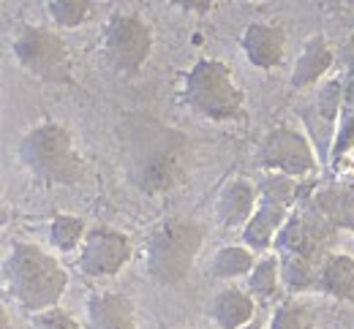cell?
Returning <instances> with one entry per match:
<instances>
[{
  "mask_svg": "<svg viewBox=\"0 0 354 329\" xmlns=\"http://www.w3.org/2000/svg\"><path fill=\"white\" fill-rule=\"evenodd\" d=\"M319 288L327 297L354 302V259L346 253H330L319 272Z\"/></svg>",
  "mask_w": 354,
  "mask_h": 329,
  "instance_id": "cell-19",
  "label": "cell"
},
{
  "mask_svg": "<svg viewBox=\"0 0 354 329\" xmlns=\"http://www.w3.org/2000/svg\"><path fill=\"white\" fill-rule=\"evenodd\" d=\"M90 329H139L131 299L120 291H101L88 299Z\"/></svg>",
  "mask_w": 354,
  "mask_h": 329,
  "instance_id": "cell-16",
  "label": "cell"
},
{
  "mask_svg": "<svg viewBox=\"0 0 354 329\" xmlns=\"http://www.w3.org/2000/svg\"><path fill=\"white\" fill-rule=\"evenodd\" d=\"M19 161L44 186H80L88 175L68 128L52 120L39 123L22 137Z\"/></svg>",
  "mask_w": 354,
  "mask_h": 329,
  "instance_id": "cell-2",
  "label": "cell"
},
{
  "mask_svg": "<svg viewBox=\"0 0 354 329\" xmlns=\"http://www.w3.org/2000/svg\"><path fill=\"white\" fill-rule=\"evenodd\" d=\"M292 210H295V207H289V204L259 199V207H257L254 218H251L248 226L243 229V242H245V248H251L254 253H257V250H270V248H275V239L281 235V229L286 226Z\"/></svg>",
  "mask_w": 354,
  "mask_h": 329,
  "instance_id": "cell-15",
  "label": "cell"
},
{
  "mask_svg": "<svg viewBox=\"0 0 354 329\" xmlns=\"http://www.w3.org/2000/svg\"><path fill=\"white\" fill-rule=\"evenodd\" d=\"M335 232H354V180H338L313 190L308 201Z\"/></svg>",
  "mask_w": 354,
  "mask_h": 329,
  "instance_id": "cell-14",
  "label": "cell"
},
{
  "mask_svg": "<svg viewBox=\"0 0 354 329\" xmlns=\"http://www.w3.org/2000/svg\"><path fill=\"white\" fill-rule=\"evenodd\" d=\"M278 259H281V283L292 294H300V291H308L313 286H319V272H322L324 261L303 256V253H286Z\"/></svg>",
  "mask_w": 354,
  "mask_h": 329,
  "instance_id": "cell-20",
  "label": "cell"
},
{
  "mask_svg": "<svg viewBox=\"0 0 354 329\" xmlns=\"http://www.w3.org/2000/svg\"><path fill=\"white\" fill-rule=\"evenodd\" d=\"M3 283L8 297L36 316L57 308L68 288V272L44 248L33 242H14L3 261Z\"/></svg>",
  "mask_w": 354,
  "mask_h": 329,
  "instance_id": "cell-1",
  "label": "cell"
},
{
  "mask_svg": "<svg viewBox=\"0 0 354 329\" xmlns=\"http://www.w3.org/2000/svg\"><path fill=\"white\" fill-rule=\"evenodd\" d=\"M313 327V316L303 302H295V299H286L275 308L272 313V321L270 329H310Z\"/></svg>",
  "mask_w": 354,
  "mask_h": 329,
  "instance_id": "cell-26",
  "label": "cell"
},
{
  "mask_svg": "<svg viewBox=\"0 0 354 329\" xmlns=\"http://www.w3.org/2000/svg\"><path fill=\"white\" fill-rule=\"evenodd\" d=\"M133 256V245L126 232L95 226L80 248V272L88 278H112Z\"/></svg>",
  "mask_w": 354,
  "mask_h": 329,
  "instance_id": "cell-9",
  "label": "cell"
},
{
  "mask_svg": "<svg viewBox=\"0 0 354 329\" xmlns=\"http://www.w3.org/2000/svg\"><path fill=\"white\" fill-rule=\"evenodd\" d=\"M344 22L354 30V3H346V6H344Z\"/></svg>",
  "mask_w": 354,
  "mask_h": 329,
  "instance_id": "cell-30",
  "label": "cell"
},
{
  "mask_svg": "<svg viewBox=\"0 0 354 329\" xmlns=\"http://www.w3.org/2000/svg\"><path fill=\"white\" fill-rule=\"evenodd\" d=\"M46 14L57 28H80L85 25L93 14V3L90 0H49L46 3Z\"/></svg>",
  "mask_w": 354,
  "mask_h": 329,
  "instance_id": "cell-25",
  "label": "cell"
},
{
  "mask_svg": "<svg viewBox=\"0 0 354 329\" xmlns=\"http://www.w3.org/2000/svg\"><path fill=\"white\" fill-rule=\"evenodd\" d=\"M281 286V259L278 253H270L257 261V267L248 275V294L254 299H272Z\"/></svg>",
  "mask_w": 354,
  "mask_h": 329,
  "instance_id": "cell-23",
  "label": "cell"
},
{
  "mask_svg": "<svg viewBox=\"0 0 354 329\" xmlns=\"http://www.w3.org/2000/svg\"><path fill=\"white\" fill-rule=\"evenodd\" d=\"M85 237H88V226L77 215L57 212L52 218V223H49V239H52V245L57 250H66V253L68 250H77V248H82Z\"/></svg>",
  "mask_w": 354,
  "mask_h": 329,
  "instance_id": "cell-24",
  "label": "cell"
},
{
  "mask_svg": "<svg viewBox=\"0 0 354 329\" xmlns=\"http://www.w3.org/2000/svg\"><path fill=\"white\" fill-rule=\"evenodd\" d=\"M183 11H199V14H207L213 8L210 0H185V3H177Z\"/></svg>",
  "mask_w": 354,
  "mask_h": 329,
  "instance_id": "cell-29",
  "label": "cell"
},
{
  "mask_svg": "<svg viewBox=\"0 0 354 329\" xmlns=\"http://www.w3.org/2000/svg\"><path fill=\"white\" fill-rule=\"evenodd\" d=\"M335 229L316 212L306 207H295V212L289 215L286 226L281 229V235L275 239V253L286 256V253H303L310 259L324 261L330 256V245H333Z\"/></svg>",
  "mask_w": 354,
  "mask_h": 329,
  "instance_id": "cell-8",
  "label": "cell"
},
{
  "mask_svg": "<svg viewBox=\"0 0 354 329\" xmlns=\"http://www.w3.org/2000/svg\"><path fill=\"white\" fill-rule=\"evenodd\" d=\"M335 63V52L327 44L324 36H313L308 39V44L303 47L297 63H295V71H292V88L295 90H306L313 88L316 82L324 79V74L333 68Z\"/></svg>",
  "mask_w": 354,
  "mask_h": 329,
  "instance_id": "cell-17",
  "label": "cell"
},
{
  "mask_svg": "<svg viewBox=\"0 0 354 329\" xmlns=\"http://www.w3.org/2000/svg\"><path fill=\"white\" fill-rule=\"evenodd\" d=\"M183 101L207 120H240L245 114V93L237 88L229 66L221 60H196L183 79Z\"/></svg>",
  "mask_w": 354,
  "mask_h": 329,
  "instance_id": "cell-4",
  "label": "cell"
},
{
  "mask_svg": "<svg viewBox=\"0 0 354 329\" xmlns=\"http://www.w3.org/2000/svg\"><path fill=\"white\" fill-rule=\"evenodd\" d=\"M0 329H14L11 327V319H8V310H6V308L0 310Z\"/></svg>",
  "mask_w": 354,
  "mask_h": 329,
  "instance_id": "cell-31",
  "label": "cell"
},
{
  "mask_svg": "<svg viewBox=\"0 0 354 329\" xmlns=\"http://www.w3.org/2000/svg\"><path fill=\"white\" fill-rule=\"evenodd\" d=\"M101 52L118 77H136L153 52V30L139 14H112L104 28Z\"/></svg>",
  "mask_w": 354,
  "mask_h": 329,
  "instance_id": "cell-6",
  "label": "cell"
},
{
  "mask_svg": "<svg viewBox=\"0 0 354 329\" xmlns=\"http://www.w3.org/2000/svg\"><path fill=\"white\" fill-rule=\"evenodd\" d=\"M30 329H82L80 321L63 310V308H52V310H44V313H36L33 321H30Z\"/></svg>",
  "mask_w": 354,
  "mask_h": 329,
  "instance_id": "cell-28",
  "label": "cell"
},
{
  "mask_svg": "<svg viewBox=\"0 0 354 329\" xmlns=\"http://www.w3.org/2000/svg\"><path fill=\"white\" fill-rule=\"evenodd\" d=\"M185 177H188V169H185L183 152L177 147H161V150H153L142 161L136 172V186L147 196H161V193L180 188Z\"/></svg>",
  "mask_w": 354,
  "mask_h": 329,
  "instance_id": "cell-11",
  "label": "cell"
},
{
  "mask_svg": "<svg viewBox=\"0 0 354 329\" xmlns=\"http://www.w3.org/2000/svg\"><path fill=\"white\" fill-rule=\"evenodd\" d=\"M354 150V71H346L344 77V106H341V120H338V134L333 141L330 163L338 166Z\"/></svg>",
  "mask_w": 354,
  "mask_h": 329,
  "instance_id": "cell-21",
  "label": "cell"
},
{
  "mask_svg": "<svg viewBox=\"0 0 354 329\" xmlns=\"http://www.w3.org/2000/svg\"><path fill=\"white\" fill-rule=\"evenodd\" d=\"M243 329H262V324H259V321H251L248 327H243Z\"/></svg>",
  "mask_w": 354,
  "mask_h": 329,
  "instance_id": "cell-33",
  "label": "cell"
},
{
  "mask_svg": "<svg viewBox=\"0 0 354 329\" xmlns=\"http://www.w3.org/2000/svg\"><path fill=\"white\" fill-rule=\"evenodd\" d=\"M11 54L22 71L41 79L46 85H68L71 82V49L49 28L28 25L14 41Z\"/></svg>",
  "mask_w": 354,
  "mask_h": 329,
  "instance_id": "cell-5",
  "label": "cell"
},
{
  "mask_svg": "<svg viewBox=\"0 0 354 329\" xmlns=\"http://www.w3.org/2000/svg\"><path fill=\"white\" fill-rule=\"evenodd\" d=\"M169 329H185V327H169Z\"/></svg>",
  "mask_w": 354,
  "mask_h": 329,
  "instance_id": "cell-34",
  "label": "cell"
},
{
  "mask_svg": "<svg viewBox=\"0 0 354 329\" xmlns=\"http://www.w3.org/2000/svg\"><path fill=\"white\" fill-rule=\"evenodd\" d=\"M213 321L218 329H243L254 321L257 302L248 291L243 288H223L213 302Z\"/></svg>",
  "mask_w": 354,
  "mask_h": 329,
  "instance_id": "cell-18",
  "label": "cell"
},
{
  "mask_svg": "<svg viewBox=\"0 0 354 329\" xmlns=\"http://www.w3.org/2000/svg\"><path fill=\"white\" fill-rule=\"evenodd\" d=\"M240 47L245 52L248 63L259 71H272L283 63L286 57V33L278 25H265V22H251L243 36Z\"/></svg>",
  "mask_w": 354,
  "mask_h": 329,
  "instance_id": "cell-13",
  "label": "cell"
},
{
  "mask_svg": "<svg viewBox=\"0 0 354 329\" xmlns=\"http://www.w3.org/2000/svg\"><path fill=\"white\" fill-rule=\"evenodd\" d=\"M300 196L303 193L297 188V183L286 175H272V177H265L259 183V199H267V201H281V204L297 207Z\"/></svg>",
  "mask_w": 354,
  "mask_h": 329,
  "instance_id": "cell-27",
  "label": "cell"
},
{
  "mask_svg": "<svg viewBox=\"0 0 354 329\" xmlns=\"http://www.w3.org/2000/svg\"><path fill=\"white\" fill-rule=\"evenodd\" d=\"M205 245V226L194 218H169L147 239V275L158 286H177L188 278Z\"/></svg>",
  "mask_w": 354,
  "mask_h": 329,
  "instance_id": "cell-3",
  "label": "cell"
},
{
  "mask_svg": "<svg viewBox=\"0 0 354 329\" xmlns=\"http://www.w3.org/2000/svg\"><path fill=\"white\" fill-rule=\"evenodd\" d=\"M254 267H257V256H254L251 248H245V245H223L213 256L210 272L218 281H232V278L251 275Z\"/></svg>",
  "mask_w": 354,
  "mask_h": 329,
  "instance_id": "cell-22",
  "label": "cell"
},
{
  "mask_svg": "<svg viewBox=\"0 0 354 329\" xmlns=\"http://www.w3.org/2000/svg\"><path fill=\"white\" fill-rule=\"evenodd\" d=\"M257 158H259V166L272 169L275 175H286L292 180L308 177L319 169V155H316L310 139L286 126L265 134V139L259 141Z\"/></svg>",
  "mask_w": 354,
  "mask_h": 329,
  "instance_id": "cell-7",
  "label": "cell"
},
{
  "mask_svg": "<svg viewBox=\"0 0 354 329\" xmlns=\"http://www.w3.org/2000/svg\"><path fill=\"white\" fill-rule=\"evenodd\" d=\"M346 71H354V44L346 49Z\"/></svg>",
  "mask_w": 354,
  "mask_h": 329,
  "instance_id": "cell-32",
  "label": "cell"
},
{
  "mask_svg": "<svg viewBox=\"0 0 354 329\" xmlns=\"http://www.w3.org/2000/svg\"><path fill=\"white\" fill-rule=\"evenodd\" d=\"M257 207H259V186L245 177H234L223 186L216 199V221L223 229H245Z\"/></svg>",
  "mask_w": 354,
  "mask_h": 329,
  "instance_id": "cell-12",
  "label": "cell"
},
{
  "mask_svg": "<svg viewBox=\"0 0 354 329\" xmlns=\"http://www.w3.org/2000/svg\"><path fill=\"white\" fill-rule=\"evenodd\" d=\"M341 106H344V79L324 82L310 106L303 112V120L308 126L310 144L322 155V161H330L333 141L338 134V120H341Z\"/></svg>",
  "mask_w": 354,
  "mask_h": 329,
  "instance_id": "cell-10",
  "label": "cell"
}]
</instances>
